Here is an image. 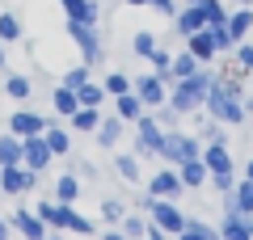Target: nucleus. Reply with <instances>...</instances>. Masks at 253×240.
I'll return each instance as SVG.
<instances>
[{"mask_svg": "<svg viewBox=\"0 0 253 240\" xmlns=\"http://www.w3.org/2000/svg\"><path fill=\"white\" fill-rule=\"evenodd\" d=\"M207 114L215 118V122H228V126H241L245 122V89H241V80L232 76V72H224V76H215V84H211L207 93Z\"/></svg>", "mask_w": 253, "mask_h": 240, "instance_id": "1", "label": "nucleus"}, {"mask_svg": "<svg viewBox=\"0 0 253 240\" xmlns=\"http://www.w3.org/2000/svg\"><path fill=\"white\" fill-rule=\"evenodd\" d=\"M211 84H215V72H207V68H199L194 76H186V80H177L169 89V106L177 110V114H194V110L207 101V93H211Z\"/></svg>", "mask_w": 253, "mask_h": 240, "instance_id": "2", "label": "nucleus"}, {"mask_svg": "<svg viewBox=\"0 0 253 240\" xmlns=\"http://www.w3.org/2000/svg\"><path fill=\"white\" fill-rule=\"evenodd\" d=\"M156 156L169 160V164H186V160L203 156V152H199V139H194V135H186V131H165V135H161V148H156Z\"/></svg>", "mask_w": 253, "mask_h": 240, "instance_id": "3", "label": "nucleus"}, {"mask_svg": "<svg viewBox=\"0 0 253 240\" xmlns=\"http://www.w3.org/2000/svg\"><path fill=\"white\" fill-rule=\"evenodd\" d=\"M68 38H72L76 46H81V59L89 63H101V38H97V30L93 26H84V21H68Z\"/></svg>", "mask_w": 253, "mask_h": 240, "instance_id": "4", "label": "nucleus"}, {"mask_svg": "<svg viewBox=\"0 0 253 240\" xmlns=\"http://www.w3.org/2000/svg\"><path fill=\"white\" fill-rule=\"evenodd\" d=\"M34 186H38V173H34V169H26V164H9V169H0V190H4L9 198L30 194Z\"/></svg>", "mask_w": 253, "mask_h": 240, "instance_id": "5", "label": "nucleus"}, {"mask_svg": "<svg viewBox=\"0 0 253 240\" xmlns=\"http://www.w3.org/2000/svg\"><path fill=\"white\" fill-rule=\"evenodd\" d=\"M135 97L144 101V106H165V101H169V80L161 76V72H148V76H139L135 80Z\"/></svg>", "mask_w": 253, "mask_h": 240, "instance_id": "6", "label": "nucleus"}, {"mask_svg": "<svg viewBox=\"0 0 253 240\" xmlns=\"http://www.w3.org/2000/svg\"><path fill=\"white\" fill-rule=\"evenodd\" d=\"M152 228L165 232V236H177V232L186 228V215H181L169 198H156V202H152Z\"/></svg>", "mask_w": 253, "mask_h": 240, "instance_id": "7", "label": "nucleus"}, {"mask_svg": "<svg viewBox=\"0 0 253 240\" xmlns=\"http://www.w3.org/2000/svg\"><path fill=\"white\" fill-rule=\"evenodd\" d=\"M161 122H156V114H144L135 122V152H144V156H156V148H161Z\"/></svg>", "mask_w": 253, "mask_h": 240, "instance_id": "8", "label": "nucleus"}, {"mask_svg": "<svg viewBox=\"0 0 253 240\" xmlns=\"http://www.w3.org/2000/svg\"><path fill=\"white\" fill-rule=\"evenodd\" d=\"M55 160V152L46 148V139L42 135H34V139H21V164L26 169H34V173H42L46 164Z\"/></svg>", "mask_w": 253, "mask_h": 240, "instance_id": "9", "label": "nucleus"}, {"mask_svg": "<svg viewBox=\"0 0 253 240\" xmlns=\"http://www.w3.org/2000/svg\"><path fill=\"white\" fill-rule=\"evenodd\" d=\"M46 131V118L34 114V110H17V114L9 118V135H17V139H34V135Z\"/></svg>", "mask_w": 253, "mask_h": 240, "instance_id": "10", "label": "nucleus"}, {"mask_svg": "<svg viewBox=\"0 0 253 240\" xmlns=\"http://www.w3.org/2000/svg\"><path fill=\"white\" fill-rule=\"evenodd\" d=\"M181 190H186V186H181L177 169H161V173H156L152 181H148V194H152V198H169V202H173V198L181 194Z\"/></svg>", "mask_w": 253, "mask_h": 240, "instance_id": "11", "label": "nucleus"}, {"mask_svg": "<svg viewBox=\"0 0 253 240\" xmlns=\"http://www.w3.org/2000/svg\"><path fill=\"white\" fill-rule=\"evenodd\" d=\"M9 223H13V232H17V236H26V240H42V236H46V223L38 219V211H26V206H21Z\"/></svg>", "mask_w": 253, "mask_h": 240, "instance_id": "12", "label": "nucleus"}, {"mask_svg": "<svg viewBox=\"0 0 253 240\" xmlns=\"http://www.w3.org/2000/svg\"><path fill=\"white\" fill-rule=\"evenodd\" d=\"M186 51L194 55L199 63H211V59L219 55V46H215V34H211V30H199V34H190V38H186Z\"/></svg>", "mask_w": 253, "mask_h": 240, "instance_id": "13", "label": "nucleus"}, {"mask_svg": "<svg viewBox=\"0 0 253 240\" xmlns=\"http://www.w3.org/2000/svg\"><path fill=\"white\" fill-rule=\"evenodd\" d=\"M219 240H253L249 215H241V211H224V228H219Z\"/></svg>", "mask_w": 253, "mask_h": 240, "instance_id": "14", "label": "nucleus"}, {"mask_svg": "<svg viewBox=\"0 0 253 240\" xmlns=\"http://www.w3.org/2000/svg\"><path fill=\"white\" fill-rule=\"evenodd\" d=\"M177 177H181L186 190H199V186L211 181V169L203 164V156H194V160H186V164H177Z\"/></svg>", "mask_w": 253, "mask_h": 240, "instance_id": "15", "label": "nucleus"}, {"mask_svg": "<svg viewBox=\"0 0 253 240\" xmlns=\"http://www.w3.org/2000/svg\"><path fill=\"white\" fill-rule=\"evenodd\" d=\"M173 30H177L181 38H190V34H199V30H207V17H203L199 4H186V9L173 17Z\"/></svg>", "mask_w": 253, "mask_h": 240, "instance_id": "16", "label": "nucleus"}, {"mask_svg": "<svg viewBox=\"0 0 253 240\" xmlns=\"http://www.w3.org/2000/svg\"><path fill=\"white\" fill-rule=\"evenodd\" d=\"M203 164H207L211 173H232V152H228V143H207Z\"/></svg>", "mask_w": 253, "mask_h": 240, "instance_id": "17", "label": "nucleus"}, {"mask_svg": "<svg viewBox=\"0 0 253 240\" xmlns=\"http://www.w3.org/2000/svg\"><path fill=\"white\" fill-rule=\"evenodd\" d=\"M55 228H68V232H76V236H89V232H93V223L84 219L81 211H72V206H63V202H59V215H55Z\"/></svg>", "mask_w": 253, "mask_h": 240, "instance_id": "18", "label": "nucleus"}, {"mask_svg": "<svg viewBox=\"0 0 253 240\" xmlns=\"http://www.w3.org/2000/svg\"><path fill=\"white\" fill-rule=\"evenodd\" d=\"M144 110H148V106L135 97V89L123 93V97H114V114L123 118V122H139V118H144Z\"/></svg>", "mask_w": 253, "mask_h": 240, "instance_id": "19", "label": "nucleus"}, {"mask_svg": "<svg viewBox=\"0 0 253 240\" xmlns=\"http://www.w3.org/2000/svg\"><path fill=\"white\" fill-rule=\"evenodd\" d=\"M59 4L68 13V21H84V26L97 21V0H59Z\"/></svg>", "mask_w": 253, "mask_h": 240, "instance_id": "20", "label": "nucleus"}, {"mask_svg": "<svg viewBox=\"0 0 253 240\" xmlns=\"http://www.w3.org/2000/svg\"><path fill=\"white\" fill-rule=\"evenodd\" d=\"M203 63L194 59V55L190 51H181V55H173V68L165 72V80H173V84H177V80H186V76H194V72H199Z\"/></svg>", "mask_w": 253, "mask_h": 240, "instance_id": "21", "label": "nucleus"}, {"mask_svg": "<svg viewBox=\"0 0 253 240\" xmlns=\"http://www.w3.org/2000/svg\"><path fill=\"white\" fill-rule=\"evenodd\" d=\"M76 198H81V177H76V173H63V177L55 181V202L72 206Z\"/></svg>", "mask_w": 253, "mask_h": 240, "instance_id": "22", "label": "nucleus"}, {"mask_svg": "<svg viewBox=\"0 0 253 240\" xmlns=\"http://www.w3.org/2000/svg\"><path fill=\"white\" fill-rule=\"evenodd\" d=\"M51 101H55V114H59V118H72L76 110H81V101H76V89H68V84H59V89L51 93Z\"/></svg>", "mask_w": 253, "mask_h": 240, "instance_id": "23", "label": "nucleus"}, {"mask_svg": "<svg viewBox=\"0 0 253 240\" xmlns=\"http://www.w3.org/2000/svg\"><path fill=\"white\" fill-rule=\"evenodd\" d=\"M123 131H126V122H123V118H101V126H97V143H101V148H114V143L118 139H123Z\"/></svg>", "mask_w": 253, "mask_h": 240, "instance_id": "24", "label": "nucleus"}, {"mask_svg": "<svg viewBox=\"0 0 253 240\" xmlns=\"http://www.w3.org/2000/svg\"><path fill=\"white\" fill-rule=\"evenodd\" d=\"M42 139H46V148H51L55 156H68V148H72V139H68V131H63L59 122H46Z\"/></svg>", "mask_w": 253, "mask_h": 240, "instance_id": "25", "label": "nucleus"}, {"mask_svg": "<svg viewBox=\"0 0 253 240\" xmlns=\"http://www.w3.org/2000/svg\"><path fill=\"white\" fill-rule=\"evenodd\" d=\"M118 232H123L126 240H148L152 223H148V219H139V215H123V219H118Z\"/></svg>", "mask_w": 253, "mask_h": 240, "instance_id": "26", "label": "nucleus"}, {"mask_svg": "<svg viewBox=\"0 0 253 240\" xmlns=\"http://www.w3.org/2000/svg\"><path fill=\"white\" fill-rule=\"evenodd\" d=\"M21 164V139L17 135H0V169Z\"/></svg>", "mask_w": 253, "mask_h": 240, "instance_id": "27", "label": "nucleus"}, {"mask_svg": "<svg viewBox=\"0 0 253 240\" xmlns=\"http://www.w3.org/2000/svg\"><path fill=\"white\" fill-rule=\"evenodd\" d=\"M68 122H72L76 131H89V135H97V126H101V114H97L93 106H81L72 118H68Z\"/></svg>", "mask_w": 253, "mask_h": 240, "instance_id": "28", "label": "nucleus"}, {"mask_svg": "<svg viewBox=\"0 0 253 240\" xmlns=\"http://www.w3.org/2000/svg\"><path fill=\"white\" fill-rule=\"evenodd\" d=\"M249 30H253V9H236L232 17H228V34H232L236 42H241V38L249 34Z\"/></svg>", "mask_w": 253, "mask_h": 240, "instance_id": "29", "label": "nucleus"}, {"mask_svg": "<svg viewBox=\"0 0 253 240\" xmlns=\"http://www.w3.org/2000/svg\"><path fill=\"white\" fill-rule=\"evenodd\" d=\"M4 93H9L13 101H26L30 93H34V80H30V76H17V72H13V76L4 80Z\"/></svg>", "mask_w": 253, "mask_h": 240, "instance_id": "30", "label": "nucleus"}, {"mask_svg": "<svg viewBox=\"0 0 253 240\" xmlns=\"http://www.w3.org/2000/svg\"><path fill=\"white\" fill-rule=\"evenodd\" d=\"M76 101H81V106H93V110H97L101 101H106V84H93V80H84L81 89H76Z\"/></svg>", "mask_w": 253, "mask_h": 240, "instance_id": "31", "label": "nucleus"}, {"mask_svg": "<svg viewBox=\"0 0 253 240\" xmlns=\"http://www.w3.org/2000/svg\"><path fill=\"white\" fill-rule=\"evenodd\" d=\"M21 34H26V30H21L17 13H0V42H17Z\"/></svg>", "mask_w": 253, "mask_h": 240, "instance_id": "32", "label": "nucleus"}, {"mask_svg": "<svg viewBox=\"0 0 253 240\" xmlns=\"http://www.w3.org/2000/svg\"><path fill=\"white\" fill-rule=\"evenodd\" d=\"M114 173H118L123 181H139V160L126 156V152H118V156H114Z\"/></svg>", "mask_w": 253, "mask_h": 240, "instance_id": "33", "label": "nucleus"}, {"mask_svg": "<svg viewBox=\"0 0 253 240\" xmlns=\"http://www.w3.org/2000/svg\"><path fill=\"white\" fill-rule=\"evenodd\" d=\"M177 240H219V236L207 228V223H199V219H186V228L177 232Z\"/></svg>", "mask_w": 253, "mask_h": 240, "instance_id": "34", "label": "nucleus"}, {"mask_svg": "<svg viewBox=\"0 0 253 240\" xmlns=\"http://www.w3.org/2000/svg\"><path fill=\"white\" fill-rule=\"evenodd\" d=\"M131 89H135V80L126 76V72H110L106 76V93L110 97H123V93H131Z\"/></svg>", "mask_w": 253, "mask_h": 240, "instance_id": "35", "label": "nucleus"}, {"mask_svg": "<svg viewBox=\"0 0 253 240\" xmlns=\"http://www.w3.org/2000/svg\"><path fill=\"white\" fill-rule=\"evenodd\" d=\"M199 9H203V17H207V26H228V9H224V0H203Z\"/></svg>", "mask_w": 253, "mask_h": 240, "instance_id": "36", "label": "nucleus"}, {"mask_svg": "<svg viewBox=\"0 0 253 240\" xmlns=\"http://www.w3.org/2000/svg\"><path fill=\"white\" fill-rule=\"evenodd\" d=\"M131 51H135V55H139V59H148V55H152V51H156V38H152V34H148V30H139V34H135V38H131Z\"/></svg>", "mask_w": 253, "mask_h": 240, "instance_id": "37", "label": "nucleus"}, {"mask_svg": "<svg viewBox=\"0 0 253 240\" xmlns=\"http://www.w3.org/2000/svg\"><path fill=\"white\" fill-rule=\"evenodd\" d=\"M84 80H89V63H81V68H68V72H63V80H59V84H68V89H81Z\"/></svg>", "mask_w": 253, "mask_h": 240, "instance_id": "38", "label": "nucleus"}, {"mask_svg": "<svg viewBox=\"0 0 253 240\" xmlns=\"http://www.w3.org/2000/svg\"><path fill=\"white\" fill-rule=\"evenodd\" d=\"M148 63H152V68H156V72H161V76H165V72H169V68H173V55H169V51H165V46H156V51H152V55H148Z\"/></svg>", "mask_w": 253, "mask_h": 240, "instance_id": "39", "label": "nucleus"}, {"mask_svg": "<svg viewBox=\"0 0 253 240\" xmlns=\"http://www.w3.org/2000/svg\"><path fill=\"white\" fill-rule=\"evenodd\" d=\"M101 219L118 223V219H123V202H118V198H106V202H101Z\"/></svg>", "mask_w": 253, "mask_h": 240, "instance_id": "40", "label": "nucleus"}, {"mask_svg": "<svg viewBox=\"0 0 253 240\" xmlns=\"http://www.w3.org/2000/svg\"><path fill=\"white\" fill-rule=\"evenodd\" d=\"M177 118H181V114L169 106V101H165V106H156V122H161V126H177Z\"/></svg>", "mask_w": 253, "mask_h": 240, "instance_id": "41", "label": "nucleus"}, {"mask_svg": "<svg viewBox=\"0 0 253 240\" xmlns=\"http://www.w3.org/2000/svg\"><path fill=\"white\" fill-rule=\"evenodd\" d=\"M203 143H228L224 122H211V126H203Z\"/></svg>", "mask_w": 253, "mask_h": 240, "instance_id": "42", "label": "nucleus"}, {"mask_svg": "<svg viewBox=\"0 0 253 240\" xmlns=\"http://www.w3.org/2000/svg\"><path fill=\"white\" fill-rule=\"evenodd\" d=\"M211 190H219V194H232V173H211Z\"/></svg>", "mask_w": 253, "mask_h": 240, "instance_id": "43", "label": "nucleus"}, {"mask_svg": "<svg viewBox=\"0 0 253 240\" xmlns=\"http://www.w3.org/2000/svg\"><path fill=\"white\" fill-rule=\"evenodd\" d=\"M148 9H156L161 17H177V4L173 0H148Z\"/></svg>", "mask_w": 253, "mask_h": 240, "instance_id": "44", "label": "nucleus"}, {"mask_svg": "<svg viewBox=\"0 0 253 240\" xmlns=\"http://www.w3.org/2000/svg\"><path fill=\"white\" fill-rule=\"evenodd\" d=\"M236 68L253 72V46H236Z\"/></svg>", "mask_w": 253, "mask_h": 240, "instance_id": "45", "label": "nucleus"}, {"mask_svg": "<svg viewBox=\"0 0 253 240\" xmlns=\"http://www.w3.org/2000/svg\"><path fill=\"white\" fill-rule=\"evenodd\" d=\"M13 236V223H4V219H0V240H9Z\"/></svg>", "mask_w": 253, "mask_h": 240, "instance_id": "46", "label": "nucleus"}, {"mask_svg": "<svg viewBox=\"0 0 253 240\" xmlns=\"http://www.w3.org/2000/svg\"><path fill=\"white\" fill-rule=\"evenodd\" d=\"M101 240H126V236H123V232H106V236H101Z\"/></svg>", "mask_w": 253, "mask_h": 240, "instance_id": "47", "label": "nucleus"}, {"mask_svg": "<svg viewBox=\"0 0 253 240\" xmlns=\"http://www.w3.org/2000/svg\"><path fill=\"white\" fill-rule=\"evenodd\" d=\"M148 240H165V232H156V228H152V232H148Z\"/></svg>", "mask_w": 253, "mask_h": 240, "instance_id": "48", "label": "nucleus"}, {"mask_svg": "<svg viewBox=\"0 0 253 240\" xmlns=\"http://www.w3.org/2000/svg\"><path fill=\"white\" fill-rule=\"evenodd\" d=\"M232 4H241V9H253V0H232Z\"/></svg>", "mask_w": 253, "mask_h": 240, "instance_id": "49", "label": "nucleus"}, {"mask_svg": "<svg viewBox=\"0 0 253 240\" xmlns=\"http://www.w3.org/2000/svg\"><path fill=\"white\" fill-rule=\"evenodd\" d=\"M245 177H249V181H253V160H249V169H245Z\"/></svg>", "mask_w": 253, "mask_h": 240, "instance_id": "50", "label": "nucleus"}, {"mask_svg": "<svg viewBox=\"0 0 253 240\" xmlns=\"http://www.w3.org/2000/svg\"><path fill=\"white\" fill-rule=\"evenodd\" d=\"M0 68H4V42H0Z\"/></svg>", "mask_w": 253, "mask_h": 240, "instance_id": "51", "label": "nucleus"}, {"mask_svg": "<svg viewBox=\"0 0 253 240\" xmlns=\"http://www.w3.org/2000/svg\"><path fill=\"white\" fill-rule=\"evenodd\" d=\"M126 4H148V0H126Z\"/></svg>", "mask_w": 253, "mask_h": 240, "instance_id": "52", "label": "nucleus"}, {"mask_svg": "<svg viewBox=\"0 0 253 240\" xmlns=\"http://www.w3.org/2000/svg\"><path fill=\"white\" fill-rule=\"evenodd\" d=\"M186 4H203V0H186Z\"/></svg>", "mask_w": 253, "mask_h": 240, "instance_id": "53", "label": "nucleus"}, {"mask_svg": "<svg viewBox=\"0 0 253 240\" xmlns=\"http://www.w3.org/2000/svg\"><path fill=\"white\" fill-rule=\"evenodd\" d=\"M245 110H253V101H245Z\"/></svg>", "mask_w": 253, "mask_h": 240, "instance_id": "54", "label": "nucleus"}, {"mask_svg": "<svg viewBox=\"0 0 253 240\" xmlns=\"http://www.w3.org/2000/svg\"><path fill=\"white\" fill-rule=\"evenodd\" d=\"M42 240H59V236H42Z\"/></svg>", "mask_w": 253, "mask_h": 240, "instance_id": "55", "label": "nucleus"}, {"mask_svg": "<svg viewBox=\"0 0 253 240\" xmlns=\"http://www.w3.org/2000/svg\"><path fill=\"white\" fill-rule=\"evenodd\" d=\"M249 228H253V215H249Z\"/></svg>", "mask_w": 253, "mask_h": 240, "instance_id": "56", "label": "nucleus"}]
</instances>
